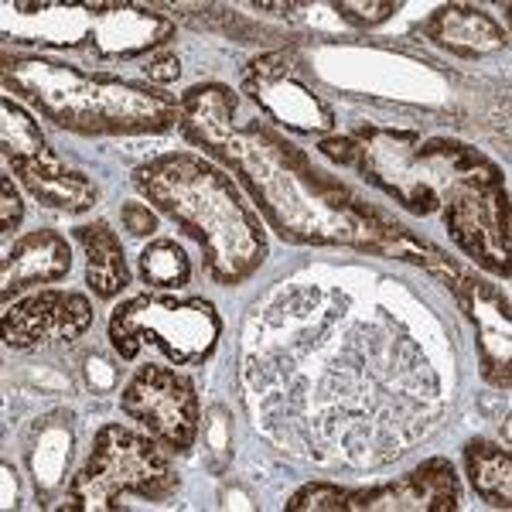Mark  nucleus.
<instances>
[{"instance_id": "nucleus-7", "label": "nucleus", "mask_w": 512, "mask_h": 512, "mask_svg": "<svg viewBox=\"0 0 512 512\" xmlns=\"http://www.w3.org/2000/svg\"><path fill=\"white\" fill-rule=\"evenodd\" d=\"M76 236L82 239L89 253V287L99 294V297H113L120 294L123 287L130 284V270H127V260H123V250L113 236V229L106 222H96V226H82L76 229Z\"/></svg>"}, {"instance_id": "nucleus-2", "label": "nucleus", "mask_w": 512, "mask_h": 512, "mask_svg": "<svg viewBox=\"0 0 512 512\" xmlns=\"http://www.w3.org/2000/svg\"><path fill=\"white\" fill-rule=\"evenodd\" d=\"M110 338L123 359H134L140 345L164 349L171 362H198L212 352L219 338V315L209 301H168V297H137L117 308Z\"/></svg>"}, {"instance_id": "nucleus-13", "label": "nucleus", "mask_w": 512, "mask_h": 512, "mask_svg": "<svg viewBox=\"0 0 512 512\" xmlns=\"http://www.w3.org/2000/svg\"><path fill=\"white\" fill-rule=\"evenodd\" d=\"M123 222H127V229L134 236H151L154 229H158V219H154L151 212H147L144 205H137V202L123 205Z\"/></svg>"}, {"instance_id": "nucleus-14", "label": "nucleus", "mask_w": 512, "mask_h": 512, "mask_svg": "<svg viewBox=\"0 0 512 512\" xmlns=\"http://www.w3.org/2000/svg\"><path fill=\"white\" fill-rule=\"evenodd\" d=\"M321 154H325V158H332V161H338V164H359L362 147H355L352 140L338 137V140H321Z\"/></svg>"}, {"instance_id": "nucleus-8", "label": "nucleus", "mask_w": 512, "mask_h": 512, "mask_svg": "<svg viewBox=\"0 0 512 512\" xmlns=\"http://www.w3.org/2000/svg\"><path fill=\"white\" fill-rule=\"evenodd\" d=\"M468 458V472H472V485L475 492L482 495L485 502L492 506H502L509 509V499H512V461H509V451L495 448L489 441H472L465 451Z\"/></svg>"}, {"instance_id": "nucleus-6", "label": "nucleus", "mask_w": 512, "mask_h": 512, "mask_svg": "<svg viewBox=\"0 0 512 512\" xmlns=\"http://www.w3.org/2000/svg\"><path fill=\"white\" fill-rule=\"evenodd\" d=\"M18 175L24 178L28 192L38 198L48 209H65V212H82L96 202V188L89 178H82L79 171H69L59 158L52 154H41V158L31 161H18L14 164Z\"/></svg>"}, {"instance_id": "nucleus-15", "label": "nucleus", "mask_w": 512, "mask_h": 512, "mask_svg": "<svg viewBox=\"0 0 512 512\" xmlns=\"http://www.w3.org/2000/svg\"><path fill=\"white\" fill-rule=\"evenodd\" d=\"M4 229H14L21 222V198L11 188V181H4Z\"/></svg>"}, {"instance_id": "nucleus-4", "label": "nucleus", "mask_w": 512, "mask_h": 512, "mask_svg": "<svg viewBox=\"0 0 512 512\" xmlns=\"http://www.w3.org/2000/svg\"><path fill=\"white\" fill-rule=\"evenodd\" d=\"M93 325V308L82 294L41 291L4 311V338L11 349H31L52 338L76 342Z\"/></svg>"}, {"instance_id": "nucleus-12", "label": "nucleus", "mask_w": 512, "mask_h": 512, "mask_svg": "<svg viewBox=\"0 0 512 512\" xmlns=\"http://www.w3.org/2000/svg\"><path fill=\"white\" fill-rule=\"evenodd\" d=\"M349 502V492L345 489H335V485H308L287 502L291 512H301V509H345Z\"/></svg>"}, {"instance_id": "nucleus-1", "label": "nucleus", "mask_w": 512, "mask_h": 512, "mask_svg": "<svg viewBox=\"0 0 512 512\" xmlns=\"http://www.w3.org/2000/svg\"><path fill=\"white\" fill-rule=\"evenodd\" d=\"M171 489H175V475L154 441L110 424L96 434L93 454L82 475L72 482L69 509H113L120 492L164 499Z\"/></svg>"}, {"instance_id": "nucleus-5", "label": "nucleus", "mask_w": 512, "mask_h": 512, "mask_svg": "<svg viewBox=\"0 0 512 512\" xmlns=\"http://www.w3.org/2000/svg\"><path fill=\"white\" fill-rule=\"evenodd\" d=\"M69 243L52 233V229H41V233L24 236L11 253L4 256V297L18 294L21 287L31 284H48V280H59L69 274Z\"/></svg>"}, {"instance_id": "nucleus-10", "label": "nucleus", "mask_w": 512, "mask_h": 512, "mask_svg": "<svg viewBox=\"0 0 512 512\" xmlns=\"http://www.w3.org/2000/svg\"><path fill=\"white\" fill-rule=\"evenodd\" d=\"M140 270H144L147 284L154 287H181L188 280V256L175 243L161 239L140 253Z\"/></svg>"}, {"instance_id": "nucleus-16", "label": "nucleus", "mask_w": 512, "mask_h": 512, "mask_svg": "<svg viewBox=\"0 0 512 512\" xmlns=\"http://www.w3.org/2000/svg\"><path fill=\"white\" fill-rule=\"evenodd\" d=\"M147 76L158 82H171L178 79V59H158L154 65H147Z\"/></svg>"}, {"instance_id": "nucleus-9", "label": "nucleus", "mask_w": 512, "mask_h": 512, "mask_svg": "<svg viewBox=\"0 0 512 512\" xmlns=\"http://www.w3.org/2000/svg\"><path fill=\"white\" fill-rule=\"evenodd\" d=\"M431 35L437 41H444L448 48H454V52H458L461 38L472 41V35L485 52H489V48L506 45L502 31L495 28L485 14H475V11H468V7H444V11H437L434 21H431Z\"/></svg>"}, {"instance_id": "nucleus-3", "label": "nucleus", "mask_w": 512, "mask_h": 512, "mask_svg": "<svg viewBox=\"0 0 512 512\" xmlns=\"http://www.w3.org/2000/svg\"><path fill=\"white\" fill-rule=\"evenodd\" d=\"M123 414L147 427L168 451H188L198 434V396L188 376L144 366L123 390Z\"/></svg>"}, {"instance_id": "nucleus-11", "label": "nucleus", "mask_w": 512, "mask_h": 512, "mask_svg": "<svg viewBox=\"0 0 512 512\" xmlns=\"http://www.w3.org/2000/svg\"><path fill=\"white\" fill-rule=\"evenodd\" d=\"M4 151L11 154L14 164L45 154V144H41L35 120H31L28 113H21L11 99H4Z\"/></svg>"}]
</instances>
